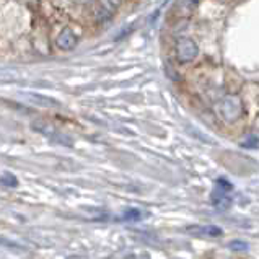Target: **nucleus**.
Listing matches in <instances>:
<instances>
[{
    "label": "nucleus",
    "instance_id": "1",
    "mask_svg": "<svg viewBox=\"0 0 259 259\" xmlns=\"http://www.w3.org/2000/svg\"><path fill=\"white\" fill-rule=\"evenodd\" d=\"M219 113L222 119L227 122H235L243 116V103L241 98L236 95H227L225 98H222L219 105Z\"/></svg>",
    "mask_w": 259,
    "mask_h": 259
},
{
    "label": "nucleus",
    "instance_id": "2",
    "mask_svg": "<svg viewBox=\"0 0 259 259\" xmlns=\"http://www.w3.org/2000/svg\"><path fill=\"white\" fill-rule=\"evenodd\" d=\"M199 54V48L194 39L181 36L176 41V59L180 64H188L192 62Z\"/></svg>",
    "mask_w": 259,
    "mask_h": 259
},
{
    "label": "nucleus",
    "instance_id": "3",
    "mask_svg": "<svg viewBox=\"0 0 259 259\" xmlns=\"http://www.w3.org/2000/svg\"><path fill=\"white\" fill-rule=\"evenodd\" d=\"M230 191H232V184L230 183L222 180V178H220V180H217L215 189H213L212 197H210V201H212L213 205H215V209L224 210V209H227L228 205H230V202H232Z\"/></svg>",
    "mask_w": 259,
    "mask_h": 259
},
{
    "label": "nucleus",
    "instance_id": "4",
    "mask_svg": "<svg viewBox=\"0 0 259 259\" xmlns=\"http://www.w3.org/2000/svg\"><path fill=\"white\" fill-rule=\"evenodd\" d=\"M78 44V36L73 33L72 28H64L56 38V46L62 51H72Z\"/></svg>",
    "mask_w": 259,
    "mask_h": 259
},
{
    "label": "nucleus",
    "instance_id": "5",
    "mask_svg": "<svg viewBox=\"0 0 259 259\" xmlns=\"http://www.w3.org/2000/svg\"><path fill=\"white\" fill-rule=\"evenodd\" d=\"M119 2H100L98 10L95 12V18L98 23H106L108 20L113 18V15L116 13Z\"/></svg>",
    "mask_w": 259,
    "mask_h": 259
},
{
    "label": "nucleus",
    "instance_id": "6",
    "mask_svg": "<svg viewBox=\"0 0 259 259\" xmlns=\"http://www.w3.org/2000/svg\"><path fill=\"white\" fill-rule=\"evenodd\" d=\"M186 230L189 233H194V235H204V236H212V238H217V236H222L224 235V230H222L220 227H215V225H191L188 227Z\"/></svg>",
    "mask_w": 259,
    "mask_h": 259
},
{
    "label": "nucleus",
    "instance_id": "7",
    "mask_svg": "<svg viewBox=\"0 0 259 259\" xmlns=\"http://www.w3.org/2000/svg\"><path fill=\"white\" fill-rule=\"evenodd\" d=\"M0 184L9 186V188H15L18 184V180L10 173H4V175H0Z\"/></svg>",
    "mask_w": 259,
    "mask_h": 259
},
{
    "label": "nucleus",
    "instance_id": "8",
    "mask_svg": "<svg viewBox=\"0 0 259 259\" xmlns=\"http://www.w3.org/2000/svg\"><path fill=\"white\" fill-rule=\"evenodd\" d=\"M127 220H137L139 217H140V212L139 210H134V209H131V210H127L125 212V215H124Z\"/></svg>",
    "mask_w": 259,
    "mask_h": 259
},
{
    "label": "nucleus",
    "instance_id": "9",
    "mask_svg": "<svg viewBox=\"0 0 259 259\" xmlns=\"http://www.w3.org/2000/svg\"><path fill=\"white\" fill-rule=\"evenodd\" d=\"M232 249L235 251H241V249H246V243H243V241H233L232 245H230Z\"/></svg>",
    "mask_w": 259,
    "mask_h": 259
}]
</instances>
